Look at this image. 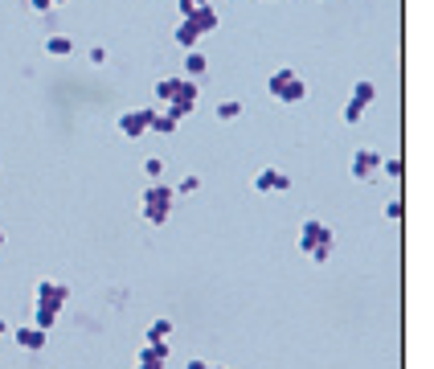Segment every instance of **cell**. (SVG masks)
<instances>
[{
	"label": "cell",
	"instance_id": "cell-32",
	"mask_svg": "<svg viewBox=\"0 0 434 369\" xmlns=\"http://www.w3.org/2000/svg\"><path fill=\"white\" fill-rule=\"evenodd\" d=\"M205 369H221V365H209V361H205Z\"/></svg>",
	"mask_w": 434,
	"mask_h": 369
},
{
	"label": "cell",
	"instance_id": "cell-31",
	"mask_svg": "<svg viewBox=\"0 0 434 369\" xmlns=\"http://www.w3.org/2000/svg\"><path fill=\"white\" fill-rule=\"evenodd\" d=\"M0 337H8V324H4V320H0Z\"/></svg>",
	"mask_w": 434,
	"mask_h": 369
},
{
	"label": "cell",
	"instance_id": "cell-34",
	"mask_svg": "<svg viewBox=\"0 0 434 369\" xmlns=\"http://www.w3.org/2000/svg\"><path fill=\"white\" fill-rule=\"evenodd\" d=\"M0 246H4V234H0Z\"/></svg>",
	"mask_w": 434,
	"mask_h": 369
},
{
	"label": "cell",
	"instance_id": "cell-19",
	"mask_svg": "<svg viewBox=\"0 0 434 369\" xmlns=\"http://www.w3.org/2000/svg\"><path fill=\"white\" fill-rule=\"evenodd\" d=\"M242 115V103L238 98H225V103H217V119L221 123H234Z\"/></svg>",
	"mask_w": 434,
	"mask_h": 369
},
{
	"label": "cell",
	"instance_id": "cell-24",
	"mask_svg": "<svg viewBox=\"0 0 434 369\" xmlns=\"http://www.w3.org/2000/svg\"><path fill=\"white\" fill-rule=\"evenodd\" d=\"M402 214H406V205H402V197H393V201L386 205V218L389 221H402Z\"/></svg>",
	"mask_w": 434,
	"mask_h": 369
},
{
	"label": "cell",
	"instance_id": "cell-3",
	"mask_svg": "<svg viewBox=\"0 0 434 369\" xmlns=\"http://www.w3.org/2000/svg\"><path fill=\"white\" fill-rule=\"evenodd\" d=\"M152 115H156V107L123 111V115H119V131L127 136V140H140V136H147V127H152Z\"/></svg>",
	"mask_w": 434,
	"mask_h": 369
},
{
	"label": "cell",
	"instance_id": "cell-15",
	"mask_svg": "<svg viewBox=\"0 0 434 369\" xmlns=\"http://www.w3.org/2000/svg\"><path fill=\"white\" fill-rule=\"evenodd\" d=\"M33 324H37L41 332H49V328L58 324V308H49V304H37V308H33Z\"/></svg>",
	"mask_w": 434,
	"mask_h": 369
},
{
	"label": "cell",
	"instance_id": "cell-35",
	"mask_svg": "<svg viewBox=\"0 0 434 369\" xmlns=\"http://www.w3.org/2000/svg\"><path fill=\"white\" fill-rule=\"evenodd\" d=\"M221 369H225V365H221Z\"/></svg>",
	"mask_w": 434,
	"mask_h": 369
},
{
	"label": "cell",
	"instance_id": "cell-25",
	"mask_svg": "<svg viewBox=\"0 0 434 369\" xmlns=\"http://www.w3.org/2000/svg\"><path fill=\"white\" fill-rule=\"evenodd\" d=\"M172 82H176V78H160V82H156V98H160V103L172 98Z\"/></svg>",
	"mask_w": 434,
	"mask_h": 369
},
{
	"label": "cell",
	"instance_id": "cell-26",
	"mask_svg": "<svg viewBox=\"0 0 434 369\" xmlns=\"http://www.w3.org/2000/svg\"><path fill=\"white\" fill-rule=\"evenodd\" d=\"M201 4H209V0H176L180 17H193V8H201Z\"/></svg>",
	"mask_w": 434,
	"mask_h": 369
},
{
	"label": "cell",
	"instance_id": "cell-20",
	"mask_svg": "<svg viewBox=\"0 0 434 369\" xmlns=\"http://www.w3.org/2000/svg\"><path fill=\"white\" fill-rule=\"evenodd\" d=\"M197 189H201V181H197V176H180V181H176V189H172V193H176V197H193Z\"/></svg>",
	"mask_w": 434,
	"mask_h": 369
},
{
	"label": "cell",
	"instance_id": "cell-33",
	"mask_svg": "<svg viewBox=\"0 0 434 369\" xmlns=\"http://www.w3.org/2000/svg\"><path fill=\"white\" fill-rule=\"evenodd\" d=\"M49 4H66V0H49Z\"/></svg>",
	"mask_w": 434,
	"mask_h": 369
},
{
	"label": "cell",
	"instance_id": "cell-16",
	"mask_svg": "<svg viewBox=\"0 0 434 369\" xmlns=\"http://www.w3.org/2000/svg\"><path fill=\"white\" fill-rule=\"evenodd\" d=\"M144 341H172V320H169V316L152 320V324H147V337H144Z\"/></svg>",
	"mask_w": 434,
	"mask_h": 369
},
{
	"label": "cell",
	"instance_id": "cell-8",
	"mask_svg": "<svg viewBox=\"0 0 434 369\" xmlns=\"http://www.w3.org/2000/svg\"><path fill=\"white\" fill-rule=\"evenodd\" d=\"M140 361H147V365H169L172 361V341H144Z\"/></svg>",
	"mask_w": 434,
	"mask_h": 369
},
{
	"label": "cell",
	"instance_id": "cell-6",
	"mask_svg": "<svg viewBox=\"0 0 434 369\" xmlns=\"http://www.w3.org/2000/svg\"><path fill=\"white\" fill-rule=\"evenodd\" d=\"M377 169H381V152H373V148H357L353 152V176L357 181H369Z\"/></svg>",
	"mask_w": 434,
	"mask_h": 369
},
{
	"label": "cell",
	"instance_id": "cell-4",
	"mask_svg": "<svg viewBox=\"0 0 434 369\" xmlns=\"http://www.w3.org/2000/svg\"><path fill=\"white\" fill-rule=\"evenodd\" d=\"M33 295H37V304H49V308L62 312V304L70 299V287H66V283H53V279H37Z\"/></svg>",
	"mask_w": 434,
	"mask_h": 369
},
{
	"label": "cell",
	"instance_id": "cell-30",
	"mask_svg": "<svg viewBox=\"0 0 434 369\" xmlns=\"http://www.w3.org/2000/svg\"><path fill=\"white\" fill-rule=\"evenodd\" d=\"M189 369H205V361H189Z\"/></svg>",
	"mask_w": 434,
	"mask_h": 369
},
{
	"label": "cell",
	"instance_id": "cell-9",
	"mask_svg": "<svg viewBox=\"0 0 434 369\" xmlns=\"http://www.w3.org/2000/svg\"><path fill=\"white\" fill-rule=\"evenodd\" d=\"M201 37H205V33H201L189 17H180V25L172 29V41H176L180 49H197V41H201Z\"/></svg>",
	"mask_w": 434,
	"mask_h": 369
},
{
	"label": "cell",
	"instance_id": "cell-28",
	"mask_svg": "<svg viewBox=\"0 0 434 369\" xmlns=\"http://www.w3.org/2000/svg\"><path fill=\"white\" fill-rule=\"evenodd\" d=\"M29 4H33V13H49V8H53L49 0H29Z\"/></svg>",
	"mask_w": 434,
	"mask_h": 369
},
{
	"label": "cell",
	"instance_id": "cell-7",
	"mask_svg": "<svg viewBox=\"0 0 434 369\" xmlns=\"http://www.w3.org/2000/svg\"><path fill=\"white\" fill-rule=\"evenodd\" d=\"M13 341L21 344L25 353H41L46 341H49V332H41L37 324H25V328H13Z\"/></svg>",
	"mask_w": 434,
	"mask_h": 369
},
{
	"label": "cell",
	"instance_id": "cell-22",
	"mask_svg": "<svg viewBox=\"0 0 434 369\" xmlns=\"http://www.w3.org/2000/svg\"><path fill=\"white\" fill-rule=\"evenodd\" d=\"M144 172H147V181H160V172H164V160H160V156H147V160H144Z\"/></svg>",
	"mask_w": 434,
	"mask_h": 369
},
{
	"label": "cell",
	"instance_id": "cell-17",
	"mask_svg": "<svg viewBox=\"0 0 434 369\" xmlns=\"http://www.w3.org/2000/svg\"><path fill=\"white\" fill-rule=\"evenodd\" d=\"M373 98H377V86H373L369 78H361V82L353 86V103H361L364 111H369V103H373Z\"/></svg>",
	"mask_w": 434,
	"mask_h": 369
},
{
	"label": "cell",
	"instance_id": "cell-27",
	"mask_svg": "<svg viewBox=\"0 0 434 369\" xmlns=\"http://www.w3.org/2000/svg\"><path fill=\"white\" fill-rule=\"evenodd\" d=\"M91 62H95V66H103V62H107V49L95 46V49H91Z\"/></svg>",
	"mask_w": 434,
	"mask_h": 369
},
{
	"label": "cell",
	"instance_id": "cell-1",
	"mask_svg": "<svg viewBox=\"0 0 434 369\" xmlns=\"http://www.w3.org/2000/svg\"><path fill=\"white\" fill-rule=\"evenodd\" d=\"M332 246H336V234L324 226L320 218H308L303 221V230H299V250L315 259V263H328L332 259Z\"/></svg>",
	"mask_w": 434,
	"mask_h": 369
},
{
	"label": "cell",
	"instance_id": "cell-2",
	"mask_svg": "<svg viewBox=\"0 0 434 369\" xmlns=\"http://www.w3.org/2000/svg\"><path fill=\"white\" fill-rule=\"evenodd\" d=\"M266 91H270V98H279V103H303V98H308V82L291 70V66H283V70L270 74Z\"/></svg>",
	"mask_w": 434,
	"mask_h": 369
},
{
	"label": "cell",
	"instance_id": "cell-5",
	"mask_svg": "<svg viewBox=\"0 0 434 369\" xmlns=\"http://www.w3.org/2000/svg\"><path fill=\"white\" fill-rule=\"evenodd\" d=\"M254 189L258 193H287L291 176L283 169H263V172H254Z\"/></svg>",
	"mask_w": 434,
	"mask_h": 369
},
{
	"label": "cell",
	"instance_id": "cell-11",
	"mask_svg": "<svg viewBox=\"0 0 434 369\" xmlns=\"http://www.w3.org/2000/svg\"><path fill=\"white\" fill-rule=\"evenodd\" d=\"M176 127H180V119H176L172 111H156V115H152V127H147V136H176Z\"/></svg>",
	"mask_w": 434,
	"mask_h": 369
},
{
	"label": "cell",
	"instance_id": "cell-10",
	"mask_svg": "<svg viewBox=\"0 0 434 369\" xmlns=\"http://www.w3.org/2000/svg\"><path fill=\"white\" fill-rule=\"evenodd\" d=\"M140 201H147V205H172V201H176V193H172V185H160V181H152L144 193H140Z\"/></svg>",
	"mask_w": 434,
	"mask_h": 369
},
{
	"label": "cell",
	"instance_id": "cell-13",
	"mask_svg": "<svg viewBox=\"0 0 434 369\" xmlns=\"http://www.w3.org/2000/svg\"><path fill=\"white\" fill-rule=\"evenodd\" d=\"M140 218H144L147 226H164V221L172 218V205H147V201H140Z\"/></svg>",
	"mask_w": 434,
	"mask_h": 369
},
{
	"label": "cell",
	"instance_id": "cell-21",
	"mask_svg": "<svg viewBox=\"0 0 434 369\" xmlns=\"http://www.w3.org/2000/svg\"><path fill=\"white\" fill-rule=\"evenodd\" d=\"M381 172H386V176H393V181H397V176L406 172V164H402V156H389V160H381Z\"/></svg>",
	"mask_w": 434,
	"mask_h": 369
},
{
	"label": "cell",
	"instance_id": "cell-23",
	"mask_svg": "<svg viewBox=\"0 0 434 369\" xmlns=\"http://www.w3.org/2000/svg\"><path fill=\"white\" fill-rule=\"evenodd\" d=\"M361 115H364V107L348 98V107H344V123H361Z\"/></svg>",
	"mask_w": 434,
	"mask_h": 369
},
{
	"label": "cell",
	"instance_id": "cell-29",
	"mask_svg": "<svg viewBox=\"0 0 434 369\" xmlns=\"http://www.w3.org/2000/svg\"><path fill=\"white\" fill-rule=\"evenodd\" d=\"M136 369H164V365H147V361H140V365H136Z\"/></svg>",
	"mask_w": 434,
	"mask_h": 369
},
{
	"label": "cell",
	"instance_id": "cell-12",
	"mask_svg": "<svg viewBox=\"0 0 434 369\" xmlns=\"http://www.w3.org/2000/svg\"><path fill=\"white\" fill-rule=\"evenodd\" d=\"M189 21H193L197 29H201V33H213L221 17H217V8H213V4H201V8H193V17H189Z\"/></svg>",
	"mask_w": 434,
	"mask_h": 369
},
{
	"label": "cell",
	"instance_id": "cell-18",
	"mask_svg": "<svg viewBox=\"0 0 434 369\" xmlns=\"http://www.w3.org/2000/svg\"><path fill=\"white\" fill-rule=\"evenodd\" d=\"M185 74H189V78H201V74H205V53H201V49H189V53H185Z\"/></svg>",
	"mask_w": 434,
	"mask_h": 369
},
{
	"label": "cell",
	"instance_id": "cell-14",
	"mask_svg": "<svg viewBox=\"0 0 434 369\" xmlns=\"http://www.w3.org/2000/svg\"><path fill=\"white\" fill-rule=\"evenodd\" d=\"M46 53H49V58H70V53H74V37H66V33L46 37Z\"/></svg>",
	"mask_w": 434,
	"mask_h": 369
}]
</instances>
